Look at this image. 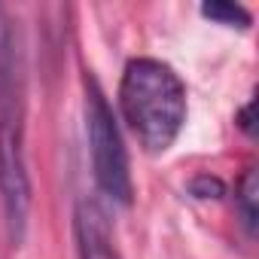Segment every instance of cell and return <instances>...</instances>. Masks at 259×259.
<instances>
[{"mask_svg":"<svg viewBox=\"0 0 259 259\" xmlns=\"http://www.w3.org/2000/svg\"><path fill=\"white\" fill-rule=\"evenodd\" d=\"M119 113L150 156L168 153L186 125V85L159 58H132L119 79Z\"/></svg>","mask_w":259,"mask_h":259,"instance_id":"1","label":"cell"},{"mask_svg":"<svg viewBox=\"0 0 259 259\" xmlns=\"http://www.w3.org/2000/svg\"><path fill=\"white\" fill-rule=\"evenodd\" d=\"M192 195H198V198H220L223 195V183L210 180V177H198L192 183Z\"/></svg>","mask_w":259,"mask_h":259,"instance_id":"7","label":"cell"},{"mask_svg":"<svg viewBox=\"0 0 259 259\" xmlns=\"http://www.w3.org/2000/svg\"><path fill=\"white\" fill-rule=\"evenodd\" d=\"M256 201H259V177H256V168H247L238 189H235V204H238V213H241V223L247 229V235L256 232Z\"/></svg>","mask_w":259,"mask_h":259,"instance_id":"5","label":"cell"},{"mask_svg":"<svg viewBox=\"0 0 259 259\" xmlns=\"http://www.w3.org/2000/svg\"><path fill=\"white\" fill-rule=\"evenodd\" d=\"M76 259H122L107 210L95 198H79L73 207Z\"/></svg>","mask_w":259,"mask_h":259,"instance_id":"4","label":"cell"},{"mask_svg":"<svg viewBox=\"0 0 259 259\" xmlns=\"http://www.w3.org/2000/svg\"><path fill=\"white\" fill-rule=\"evenodd\" d=\"M31 174L25 162V82L16 34L0 28V204L13 247L25 244L31 220Z\"/></svg>","mask_w":259,"mask_h":259,"instance_id":"2","label":"cell"},{"mask_svg":"<svg viewBox=\"0 0 259 259\" xmlns=\"http://www.w3.org/2000/svg\"><path fill=\"white\" fill-rule=\"evenodd\" d=\"M238 125H241V132L253 138V104H247L241 113H238Z\"/></svg>","mask_w":259,"mask_h":259,"instance_id":"8","label":"cell"},{"mask_svg":"<svg viewBox=\"0 0 259 259\" xmlns=\"http://www.w3.org/2000/svg\"><path fill=\"white\" fill-rule=\"evenodd\" d=\"M207 22L213 25H223V28H238V31H247L250 28V13L241 7V4H229V0H210V4H201L198 10Z\"/></svg>","mask_w":259,"mask_h":259,"instance_id":"6","label":"cell"},{"mask_svg":"<svg viewBox=\"0 0 259 259\" xmlns=\"http://www.w3.org/2000/svg\"><path fill=\"white\" fill-rule=\"evenodd\" d=\"M85 138L92 153V171L98 189L113 201L128 207L135 201V180L128 165V150L122 144L116 116L101 92V85L85 76Z\"/></svg>","mask_w":259,"mask_h":259,"instance_id":"3","label":"cell"}]
</instances>
